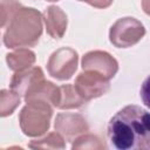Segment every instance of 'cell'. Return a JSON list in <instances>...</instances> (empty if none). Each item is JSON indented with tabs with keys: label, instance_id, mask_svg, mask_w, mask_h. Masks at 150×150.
I'll use <instances>...</instances> for the list:
<instances>
[{
	"label": "cell",
	"instance_id": "obj_1",
	"mask_svg": "<svg viewBox=\"0 0 150 150\" xmlns=\"http://www.w3.org/2000/svg\"><path fill=\"white\" fill-rule=\"evenodd\" d=\"M108 138L120 150H150V112L130 104L118 110L108 123Z\"/></svg>",
	"mask_w": 150,
	"mask_h": 150
},
{
	"label": "cell",
	"instance_id": "obj_2",
	"mask_svg": "<svg viewBox=\"0 0 150 150\" xmlns=\"http://www.w3.org/2000/svg\"><path fill=\"white\" fill-rule=\"evenodd\" d=\"M42 34L41 13L32 7H21L6 27L4 43L8 48L33 47Z\"/></svg>",
	"mask_w": 150,
	"mask_h": 150
},
{
	"label": "cell",
	"instance_id": "obj_3",
	"mask_svg": "<svg viewBox=\"0 0 150 150\" xmlns=\"http://www.w3.org/2000/svg\"><path fill=\"white\" fill-rule=\"evenodd\" d=\"M52 107V104L42 101L27 103L19 115V122L22 132L30 137H39L45 134L50 124L49 122L53 115Z\"/></svg>",
	"mask_w": 150,
	"mask_h": 150
},
{
	"label": "cell",
	"instance_id": "obj_4",
	"mask_svg": "<svg viewBox=\"0 0 150 150\" xmlns=\"http://www.w3.org/2000/svg\"><path fill=\"white\" fill-rule=\"evenodd\" d=\"M145 35V28L135 18L125 16L118 19L109 32L110 42L117 48H128L136 45Z\"/></svg>",
	"mask_w": 150,
	"mask_h": 150
},
{
	"label": "cell",
	"instance_id": "obj_5",
	"mask_svg": "<svg viewBox=\"0 0 150 150\" xmlns=\"http://www.w3.org/2000/svg\"><path fill=\"white\" fill-rule=\"evenodd\" d=\"M77 53L69 47H63L55 50L49 56L47 70L49 75L56 80H69L77 68Z\"/></svg>",
	"mask_w": 150,
	"mask_h": 150
},
{
	"label": "cell",
	"instance_id": "obj_6",
	"mask_svg": "<svg viewBox=\"0 0 150 150\" xmlns=\"http://www.w3.org/2000/svg\"><path fill=\"white\" fill-rule=\"evenodd\" d=\"M74 87L81 97L88 102L104 95L110 89V82L105 76L97 71L84 70L77 75Z\"/></svg>",
	"mask_w": 150,
	"mask_h": 150
},
{
	"label": "cell",
	"instance_id": "obj_7",
	"mask_svg": "<svg viewBox=\"0 0 150 150\" xmlns=\"http://www.w3.org/2000/svg\"><path fill=\"white\" fill-rule=\"evenodd\" d=\"M82 68L83 70L97 71L110 80L116 75L118 70V63L109 53L102 50H93L82 57Z\"/></svg>",
	"mask_w": 150,
	"mask_h": 150
},
{
	"label": "cell",
	"instance_id": "obj_8",
	"mask_svg": "<svg viewBox=\"0 0 150 150\" xmlns=\"http://www.w3.org/2000/svg\"><path fill=\"white\" fill-rule=\"evenodd\" d=\"M55 130L61 134L67 141H73L74 137L89 130V125L80 114L61 112L55 120Z\"/></svg>",
	"mask_w": 150,
	"mask_h": 150
},
{
	"label": "cell",
	"instance_id": "obj_9",
	"mask_svg": "<svg viewBox=\"0 0 150 150\" xmlns=\"http://www.w3.org/2000/svg\"><path fill=\"white\" fill-rule=\"evenodd\" d=\"M23 97L26 103L42 101L57 108L60 102V87H56L54 83L43 79L42 81L38 82Z\"/></svg>",
	"mask_w": 150,
	"mask_h": 150
},
{
	"label": "cell",
	"instance_id": "obj_10",
	"mask_svg": "<svg viewBox=\"0 0 150 150\" xmlns=\"http://www.w3.org/2000/svg\"><path fill=\"white\" fill-rule=\"evenodd\" d=\"M43 73L40 67H30L25 70L16 71L11 80V89L25 96L38 82L42 81Z\"/></svg>",
	"mask_w": 150,
	"mask_h": 150
},
{
	"label": "cell",
	"instance_id": "obj_11",
	"mask_svg": "<svg viewBox=\"0 0 150 150\" xmlns=\"http://www.w3.org/2000/svg\"><path fill=\"white\" fill-rule=\"evenodd\" d=\"M47 33L53 39H61L67 29V15L57 6H49L43 13Z\"/></svg>",
	"mask_w": 150,
	"mask_h": 150
},
{
	"label": "cell",
	"instance_id": "obj_12",
	"mask_svg": "<svg viewBox=\"0 0 150 150\" xmlns=\"http://www.w3.org/2000/svg\"><path fill=\"white\" fill-rule=\"evenodd\" d=\"M8 67L14 71L30 68L35 62V54L27 48H19L6 55Z\"/></svg>",
	"mask_w": 150,
	"mask_h": 150
},
{
	"label": "cell",
	"instance_id": "obj_13",
	"mask_svg": "<svg viewBox=\"0 0 150 150\" xmlns=\"http://www.w3.org/2000/svg\"><path fill=\"white\" fill-rule=\"evenodd\" d=\"M86 103L87 101L81 97V95L77 93L73 84H63L60 87V102L57 108L73 109L80 108Z\"/></svg>",
	"mask_w": 150,
	"mask_h": 150
},
{
	"label": "cell",
	"instance_id": "obj_14",
	"mask_svg": "<svg viewBox=\"0 0 150 150\" xmlns=\"http://www.w3.org/2000/svg\"><path fill=\"white\" fill-rule=\"evenodd\" d=\"M20 104V94L14 90L2 89L0 93V114L2 117H6L15 110Z\"/></svg>",
	"mask_w": 150,
	"mask_h": 150
},
{
	"label": "cell",
	"instance_id": "obj_15",
	"mask_svg": "<svg viewBox=\"0 0 150 150\" xmlns=\"http://www.w3.org/2000/svg\"><path fill=\"white\" fill-rule=\"evenodd\" d=\"M29 148L32 149H63L66 146L64 141L59 132H50L46 137L41 139H33L28 144Z\"/></svg>",
	"mask_w": 150,
	"mask_h": 150
},
{
	"label": "cell",
	"instance_id": "obj_16",
	"mask_svg": "<svg viewBox=\"0 0 150 150\" xmlns=\"http://www.w3.org/2000/svg\"><path fill=\"white\" fill-rule=\"evenodd\" d=\"M21 4L16 0H2L1 1V26L6 28L11 22L15 13L21 8Z\"/></svg>",
	"mask_w": 150,
	"mask_h": 150
},
{
	"label": "cell",
	"instance_id": "obj_17",
	"mask_svg": "<svg viewBox=\"0 0 150 150\" xmlns=\"http://www.w3.org/2000/svg\"><path fill=\"white\" fill-rule=\"evenodd\" d=\"M73 149H104V143L95 135H83L75 139V143L71 146Z\"/></svg>",
	"mask_w": 150,
	"mask_h": 150
},
{
	"label": "cell",
	"instance_id": "obj_18",
	"mask_svg": "<svg viewBox=\"0 0 150 150\" xmlns=\"http://www.w3.org/2000/svg\"><path fill=\"white\" fill-rule=\"evenodd\" d=\"M139 94H141V98H142L143 103L148 108H150V75L143 81V83L141 86Z\"/></svg>",
	"mask_w": 150,
	"mask_h": 150
},
{
	"label": "cell",
	"instance_id": "obj_19",
	"mask_svg": "<svg viewBox=\"0 0 150 150\" xmlns=\"http://www.w3.org/2000/svg\"><path fill=\"white\" fill-rule=\"evenodd\" d=\"M79 1H84L96 8H107L112 4V0H79Z\"/></svg>",
	"mask_w": 150,
	"mask_h": 150
},
{
	"label": "cell",
	"instance_id": "obj_20",
	"mask_svg": "<svg viewBox=\"0 0 150 150\" xmlns=\"http://www.w3.org/2000/svg\"><path fill=\"white\" fill-rule=\"evenodd\" d=\"M142 7H143V11L150 15V0H142Z\"/></svg>",
	"mask_w": 150,
	"mask_h": 150
},
{
	"label": "cell",
	"instance_id": "obj_21",
	"mask_svg": "<svg viewBox=\"0 0 150 150\" xmlns=\"http://www.w3.org/2000/svg\"><path fill=\"white\" fill-rule=\"evenodd\" d=\"M47 1H59V0H47Z\"/></svg>",
	"mask_w": 150,
	"mask_h": 150
}]
</instances>
